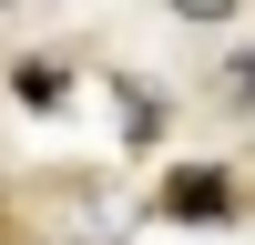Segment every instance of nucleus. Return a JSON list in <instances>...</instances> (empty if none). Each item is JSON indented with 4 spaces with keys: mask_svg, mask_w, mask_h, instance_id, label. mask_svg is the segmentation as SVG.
<instances>
[{
    "mask_svg": "<svg viewBox=\"0 0 255 245\" xmlns=\"http://www.w3.org/2000/svg\"><path fill=\"white\" fill-rule=\"evenodd\" d=\"M163 215H174V225H215V215H235V184L194 163V174H174V184H163Z\"/></svg>",
    "mask_w": 255,
    "mask_h": 245,
    "instance_id": "nucleus-1",
    "label": "nucleus"
},
{
    "mask_svg": "<svg viewBox=\"0 0 255 245\" xmlns=\"http://www.w3.org/2000/svg\"><path fill=\"white\" fill-rule=\"evenodd\" d=\"M235 102H255V51H245V61H235Z\"/></svg>",
    "mask_w": 255,
    "mask_h": 245,
    "instance_id": "nucleus-2",
    "label": "nucleus"
}]
</instances>
